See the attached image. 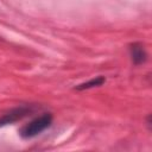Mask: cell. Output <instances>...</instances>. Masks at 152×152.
<instances>
[{
	"instance_id": "6da1fadb",
	"label": "cell",
	"mask_w": 152,
	"mask_h": 152,
	"mask_svg": "<svg viewBox=\"0 0 152 152\" xmlns=\"http://www.w3.org/2000/svg\"><path fill=\"white\" fill-rule=\"evenodd\" d=\"M52 122V116L50 114H43L42 116L32 120L30 124L24 126L20 131V135L25 139L33 138L37 134L42 133L44 129H46Z\"/></svg>"
},
{
	"instance_id": "7a4b0ae2",
	"label": "cell",
	"mask_w": 152,
	"mask_h": 152,
	"mask_svg": "<svg viewBox=\"0 0 152 152\" xmlns=\"http://www.w3.org/2000/svg\"><path fill=\"white\" fill-rule=\"evenodd\" d=\"M131 56L135 64L142 63L146 59V52L140 44H134L131 46Z\"/></svg>"
},
{
	"instance_id": "3957f363",
	"label": "cell",
	"mask_w": 152,
	"mask_h": 152,
	"mask_svg": "<svg viewBox=\"0 0 152 152\" xmlns=\"http://www.w3.org/2000/svg\"><path fill=\"white\" fill-rule=\"evenodd\" d=\"M104 82V78L103 77H97V78H94L89 82H86L83 84H80L77 87V89H88V88H93V87H96V86H101L102 83Z\"/></svg>"
}]
</instances>
